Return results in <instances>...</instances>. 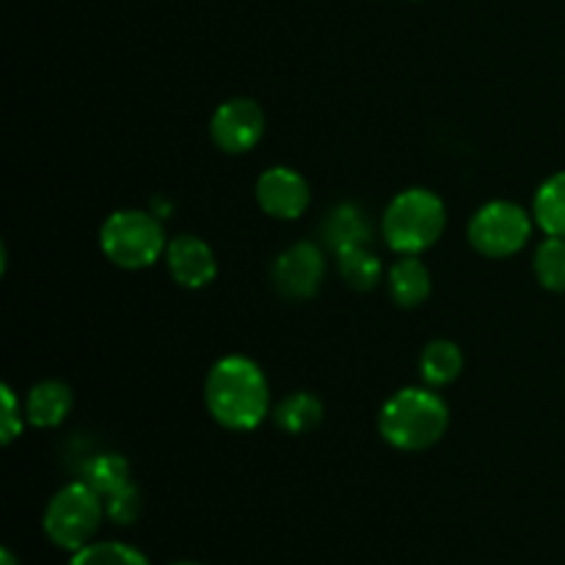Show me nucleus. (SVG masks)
Segmentation results:
<instances>
[{
	"mask_svg": "<svg viewBox=\"0 0 565 565\" xmlns=\"http://www.w3.org/2000/svg\"><path fill=\"white\" fill-rule=\"evenodd\" d=\"M0 565H20V563H17L14 552H11V550H3V552H0Z\"/></svg>",
	"mask_w": 565,
	"mask_h": 565,
	"instance_id": "obj_23",
	"label": "nucleus"
},
{
	"mask_svg": "<svg viewBox=\"0 0 565 565\" xmlns=\"http://www.w3.org/2000/svg\"><path fill=\"white\" fill-rule=\"evenodd\" d=\"M469 243L489 259H505L522 252L533 235V218L516 202H489L469 221Z\"/></svg>",
	"mask_w": 565,
	"mask_h": 565,
	"instance_id": "obj_6",
	"label": "nucleus"
},
{
	"mask_svg": "<svg viewBox=\"0 0 565 565\" xmlns=\"http://www.w3.org/2000/svg\"><path fill=\"white\" fill-rule=\"evenodd\" d=\"M337 270L342 281L359 292L373 290L381 281V263L375 254L367 252V246H353L337 252Z\"/></svg>",
	"mask_w": 565,
	"mask_h": 565,
	"instance_id": "obj_17",
	"label": "nucleus"
},
{
	"mask_svg": "<svg viewBox=\"0 0 565 565\" xmlns=\"http://www.w3.org/2000/svg\"><path fill=\"white\" fill-rule=\"evenodd\" d=\"M99 246L119 268L141 270L163 257L169 241L158 215L147 210H116L99 230Z\"/></svg>",
	"mask_w": 565,
	"mask_h": 565,
	"instance_id": "obj_4",
	"label": "nucleus"
},
{
	"mask_svg": "<svg viewBox=\"0 0 565 565\" xmlns=\"http://www.w3.org/2000/svg\"><path fill=\"white\" fill-rule=\"evenodd\" d=\"M323 276L326 257L315 243H296L287 252H281L270 268L274 287L292 301L312 298L323 285Z\"/></svg>",
	"mask_w": 565,
	"mask_h": 565,
	"instance_id": "obj_8",
	"label": "nucleus"
},
{
	"mask_svg": "<svg viewBox=\"0 0 565 565\" xmlns=\"http://www.w3.org/2000/svg\"><path fill=\"white\" fill-rule=\"evenodd\" d=\"M535 276L550 292H565V237H546L533 257Z\"/></svg>",
	"mask_w": 565,
	"mask_h": 565,
	"instance_id": "obj_19",
	"label": "nucleus"
},
{
	"mask_svg": "<svg viewBox=\"0 0 565 565\" xmlns=\"http://www.w3.org/2000/svg\"><path fill=\"white\" fill-rule=\"evenodd\" d=\"M70 565H149L147 557L119 541H99L75 552Z\"/></svg>",
	"mask_w": 565,
	"mask_h": 565,
	"instance_id": "obj_20",
	"label": "nucleus"
},
{
	"mask_svg": "<svg viewBox=\"0 0 565 565\" xmlns=\"http://www.w3.org/2000/svg\"><path fill=\"white\" fill-rule=\"evenodd\" d=\"M533 221L546 237H565V171L552 174L533 199Z\"/></svg>",
	"mask_w": 565,
	"mask_h": 565,
	"instance_id": "obj_15",
	"label": "nucleus"
},
{
	"mask_svg": "<svg viewBox=\"0 0 565 565\" xmlns=\"http://www.w3.org/2000/svg\"><path fill=\"white\" fill-rule=\"evenodd\" d=\"M254 196L265 215L279 221L301 218L312 202L309 182L290 166H274V169L263 171L257 188H254Z\"/></svg>",
	"mask_w": 565,
	"mask_h": 565,
	"instance_id": "obj_9",
	"label": "nucleus"
},
{
	"mask_svg": "<svg viewBox=\"0 0 565 565\" xmlns=\"http://www.w3.org/2000/svg\"><path fill=\"white\" fill-rule=\"evenodd\" d=\"M419 373L430 390L450 386L463 373V353L452 340H434L419 356Z\"/></svg>",
	"mask_w": 565,
	"mask_h": 565,
	"instance_id": "obj_14",
	"label": "nucleus"
},
{
	"mask_svg": "<svg viewBox=\"0 0 565 565\" xmlns=\"http://www.w3.org/2000/svg\"><path fill=\"white\" fill-rule=\"evenodd\" d=\"M72 412V390L64 381H39L25 397V419L33 428H55Z\"/></svg>",
	"mask_w": 565,
	"mask_h": 565,
	"instance_id": "obj_11",
	"label": "nucleus"
},
{
	"mask_svg": "<svg viewBox=\"0 0 565 565\" xmlns=\"http://www.w3.org/2000/svg\"><path fill=\"white\" fill-rule=\"evenodd\" d=\"M210 417L226 430H254L270 406L268 379L246 356H224L210 367L204 381Z\"/></svg>",
	"mask_w": 565,
	"mask_h": 565,
	"instance_id": "obj_1",
	"label": "nucleus"
},
{
	"mask_svg": "<svg viewBox=\"0 0 565 565\" xmlns=\"http://www.w3.org/2000/svg\"><path fill=\"white\" fill-rule=\"evenodd\" d=\"M276 425L287 434H309L323 419V403L312 395V392H296V395L285 397L274 412Z\"/></svg>",
	"mask_w": 565,
	"mask_h": 565,
	"instance_id": "obj_16",
	"label": "nucleus"
},
{
	"mask_svg": "<svg viewBox=\"0 0 565 565\" xmlns=\"http://www.w3.org/2000/svg\"><path fill=\"white\" fill-rule=\"evenodd\" d=\"M447 207L428 188H408L386 204L381 215V235L397 254H423L441 237Z\"/></svg>",
	"mask_w": 565,
	"mask_h": 565,
	"instance_id": "obj_3",
	"label": "nucleus"
},
{
	"mask_svg": "<svg viewBox=\"0 0 565 565\" xmlns=\"http://www.w3.org/2000/svg\"><path fill=\"white\" fill-rule=\"evenodd\" d=\"M323 237L334 252L353 246H367L373 237V224L359 204H340L323 221Z\"/></svg>",
	"mask_w": 565,
	"mask_h": 565,
	"instance_id": "obj_13",
	"label": "nucleus"
},
{
	"mask_svg": "<svg viewBox=\"0 0 565 565\" xmlns=\"http://www.w3.org/2000/svg\"><path fill=\"white\" fill-rule=\"evenodd\" d=\"M105 519V500L88 483H70L47 502L44 533L58 550L77 552L88 546Z\"/></svg>",
	"mask_w": 565,
	"mask_h": 565,
	"instance_id": "obj_5",
	"label": "nucleus"
},
{
	"mask_svg": "<svg viewBox=\"0 0 565 565\" xmlns=\"http://www.w3.org/2000/svg\"><path fill=\"white\" fill-rule=\"evenodd\" d=\"M141 491H138L136 483H127L125 489H119L116 494L105 497V516L110 519L119 527H127L138 519L141 513Z\"/></svg>",
	"mask_w": 565,
	"mask_h": 565,
	"instance_id": "obj_21",
	"label": "nucleus"
},
{
	"mask_svg": "<svg viewBox=\"0 0 565 565\" xmlns=\"http://www.w3.org/2000/svg\"><path fill=\"white\" fill-rule=\"evenodd\" d=\"M450 425V408L436 392L406 386L384 403L379 430L386 445L403 452H423L441 441Z\"/></svg>",
	"mask_w": 565,
	"mask_h": 565,
	"instance_id": "obj_2",
	"label": "nucleus"
},
{
	"mask_svg": "<svg viewBox=\"0 0 565 565\" xmlns=\"http://www.w3.org/2000/svg\"><path fill=\"white\" fill-rule=\"evenodd\" d=\"M166 265H169L171 279L185 290H202L218 274L215 254L202 237L180 235L166 246Z\"/></svg>",
	"mask_w": 565,
	"mask_h": 565,
	"instance_id": "obj_10",
	"label": "nucleus"
},
{
	"mask_svg": "<svg viewBox=\"0 0 565 565\" xmlns=\"http://www.w3.org/2000/svg\"><path fill=\"white\" fill-rule=\"evenodd\" d=\"M83 483L92 486L99 497H110L119 489H125L130 480V467H127L125 458L119 452H103V456H94L86 463V472H83Z\"/></svg>",
	"mask_w": 565,
	"mask_h": 565,
	"instance_id": "obj_18",
	"label": "nucleus"
},
{
	"mask_svg": "<svg viewBox=\"0 0 565 565\" xmlns=\"http://www.w3.org/2000/svg\"><path fill=\"white\" fill-rule=\"evenodd\" d=\"M390 296L397 307H423L430 296V274L417 254H401L390 268Z\"/></svg>",
	"mask_w": 565,
	"mask_h": 565,
	"instance_id": "obj_12",
	"label": "nucleus"
},
{
	"mask_svg": "<svg viewBox=\"0 0 565 565\" xmlns=\"http://www.w3.org/2000/svg\"><path fill=\"white\" fill-rule=\"evenodd\" d=\"M174 565H196V563H174Z\"/></svg>",
	"mask_w": 565,
	"mask_h": 565,
	"instance_id": "obj_24",
	"label": "nucleus"
},
{
	"mask_svg": "<svg viewBox=\"0 0 565 565\" xmlns=\"http://www.w3.org/2000/svg\"><path fill=\"white\" fill-rule=\"evenodd\" d=\"M0 395H3V423H0V434H3V445H11L22 434V417L25 414H22L14 390L9 384L0 386Z\"/></svg>",
	"mask_w": 565,
	"mask_h": 565,
	"instance_id": "obj_22",
	"label": "nucleus"
},
{
	"mask_svg": "<svg viewBox=\"0 0 565 565\" xmlns=\"http://www.w3.org/2000/svg\"><path fill=\"white\" fill-rule=\"evenodd\" d=\"M265 132V110L254 99L235 97L215 108L210 119V138L226 154H246Z\"/></svg>",
	"mask_w": 565,
	"mask_h": 565,
	"instance_id": "obj_7",
	"label": "nucleus"
}]
</instances>
